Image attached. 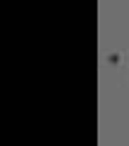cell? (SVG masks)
Masks as SVG:
<instances>
[{
    "mask_svg": "<svg viewBox=\"0 0 129 146\" xmlns=\"http://www.w3.org/2000/svg\"><path fill=\"white\" fill-rule=\"evenodd\" d=\"M105 61H107L110 66H119V63L124 61V54H119V51H110V54H107V58H105Z\"/></svg>",
    "mask_w": 129,
    "mask_h": 146,
    "instance_id": "cell-1",
    "label": "cell"
}]
</instances>
